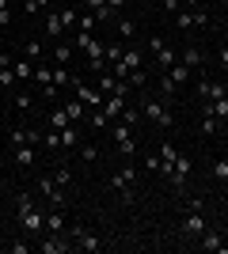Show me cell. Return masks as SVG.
<instances>
[{"instance_id": "obj_35", "label": "cell", "mask_w": 228, "mask_h": 254, "mask_svg": "<svg viewBox=\"0 0 228 254\" xmlns=\"http://www.w3.org/2000/svg\"><path fill=\"white\" fill-rule=\"evenodd\" d=\"M76 148H80V159H84V163H95V159H99L95 144H76Z\"/></svg>"}, {"instance_id": "obj_50", "label": "cell", "mask_w": 228, "mask_h": 254, "mask_svg": "<svg viewBox=\"0 0 228 254\" xmlns=\"http://www.w3.org/2000/svg\"><path fill=\"white\" fill-rule=\"evenodd\" d=\"M179 4H183V0H163V11H171V15H175V8H179Z\"/></svg>"}, {"instance_id": "obj_17", "label": "cell", "mask_w": 228, "mask_h": 254, "mask_svg": "<svg viewBox=\"0 0 228 254\" xmlns=\"http://www.w3.org/2000/svg\"><path fill=\"white\" fill-rule=\"evenodd\" d=\"M202 114H213L217 122H228V95L225 99H213V103L202 106Z\"/></svg>"}, {"instance_id": "obj_31", "label": "cell", "mask_w": 228, "mask_h": 254, "mask_svg": "<svg viewBox=\"0 0 228 254\" xmlns=\"http://www.w3.org/2000/svg\"><path fill=\"white\" fill-rule=\"evenodd\" d=\"M213 179H217V182H228V156H221L217 163H213Z\"/></svg>"}, {"instance_id": "obj_25", "label": "cell", "mask_w": 228, "mask_h": 254, "mask_svg": "<svg viewBox=\"0 0 228 254\" xmlns=\"http://www.w3.org/2000/svg\"><path fill=\"white\" fill-rule=\"evenodd\" d=\"M69 61H73V46L57 42V46H54V64H69Z\"/></svg>"}, {"instance_id": "obj_52", "label": "cell", "mask_w": 228, "mask_h": 254, "mask_svg": "<svg viewBox=\"0 0 228 254\" xmlns=\"http://www.w3.org/2000/svg\"><path fill=\"white\" fill-rule=\"evenodd\" d=\"M217 61H225V64H228V46H221V50H217Z\"/></svg>"}, {"instance_id": "obj_53", "label": "cell", "mask_w": 228, "mask_h": 254, "mask_svg": "<svg viewBox=\"0 0 228 254\" xmlns=\"http://www.w3.org/2000/svg\"><path fill=\"white\" fill-rule=\"evenodd\" d=\"M0 239H4V220H0Z\"/></svg>"}, {"instance_id": "obj_39", "label": "cell", "mask_w": 228, "mask_h": 254, "mask_svg": "<svg viewBox=\"0 0 228 254\" xmlns=\"http://www.w3.org/2000/svg\"><path fill=\"white\" fill-rule=\"evenodd\" d=\"M61 23H65V31H76V23H80V19H76V8H65V11H61Z\"/></svg>"}, {"instance_id": "obj_49", "label": "cell", "mask_w": 228, "mask_h": 254, "mask_svg": "<svg viewBox=\"0 0 228 254\" xmlns=\"http://www.w3.org/2000/svg\"><path fill=\"white\" fill-rule=\"evenodd\" d=\"M11 23V8H0V27H8Z\"/></svg>"}, {"instance_id": "obj_3", "label": "cell", "mask_w": 228, "mask_h": 254, "mask_svg": "<svg viewBox=\"0 0 228 254\" xmlns=\"http://www.w3.org/2000/svg\"><path fill=\"white\" fill-rule=\"evenodd\" d=\"M133 182H137V167H133V163H126L122 171H114V175H110V186H114L118 193H126V197H130Z\"/></svg>"}, {"instance_id": "obj_5", "label": "cell", "mask_w": 228, "mask_h": 254, "mask_svg": "<svg viewBox=\"0 0 228 254\" xmlns=\"http://www.w3.org/2000/svg\"><path fill=\"white\" fill-rule=\"evenodd\" d=\"M206 232V216H202V205L190 201V212L183 216V235H202Z\"/></svg>"}, {"instance_id": "obj_4", "label": "cell", "mask_w": 228, "mask_h": 254, "mask_svg": "<svg viewBox=\"0 0 228 254\" xmlns=\"http://www.w3.org/2000/svg\"><path fill=\"white\" fill-rule=\"evenodd\" d=\"M190 167H194V163H190V156H183V152H179V156H175V167H171V182H175V193H183V190H186V179H190Z\"/></svg>"}, {"instance_id": "obj_55", "label": "cell", "mask_w": 228, "mask_h": 254, "mask_svg": "<svg viewBox=\"0 0 228 254\" xmlns=\"http://www.w3.org/2000/svg\"><path fill=\"white\" fill-rule=\"evenodd\" d=\"M221 4H228V0H221Z\"/></svg>"}, {"instance_id": "obj_9", "label": "cell", "mask_w": 228, "mask_h": 254, "mask_svg": "<svg viewBox=\"0 0 228 254\" xmlns=\"http://www.w3.org/2000/svg\"><path fill=\"white\" fill-rule=\"evenodd\" d=\"M73 87H76V99H80L84 106H91V110H95V106H103V99H107L103 91H95V87H87L84 80H76Z\"/></svg>"}, {"instance_id": "obj_41", "label": "cell", "mask_w": 228, "mask_h": 254, "mask_svg": "<svg viewBox=\"0 0 228 254\" xmlns=\"http://www.w3.org/2000/svg\"><path fill=\"white\" fill-rule=\"evenodd\" d=\"M23 57L38 61V57H42V42H27V46H23Z\"/></svg>"}, {"instance_id": "obj_54", "label": "cell", "mask_w": 228, "mask_h": 254, "mask_svg": "<svg viewBox=\"0 0 228 254\" xmlns=\"http://www.w3.org/2000/svg\"><path fill=\"white\" fill-rule=\"evenodd\" d=\"M0 8H8V0H0Z\"/></svg>"}, {"instance_id": "obj_11", "label": "cell", "mask_w": 228, "mask_h": 254, "mask_svg": "<svg viewBox=\"0 0 228 254\" xmlns=\"http://www.w3.org/2000/svg\"><path fill=\"white\" fill-rule=\"evenodd\" d=\"M122 110H126V95H118V91H114V95H107V99H103V114H107L110 122H118V118H122Z\"/></svg>"}, {"instance_id": "obj_43", "label": "cell", "mask_w": 228, "mask_h": 254, "mask_svg": "<svg viewBox=\"0 0 228 254\" xmlns=\"http://www.w3.org/2000/svg\"><path fill=\"white\" fill-rule=\"evenodd\" d=\"M175 27H179V31L194 27V15H190V11H179V15H175Z\"/></svg>"}, {"instance_id": "obj_2", "label": "cell", "mask_w": 228, "mask_h": 254, "mask_svg": "<svg viewBox=\"0 0 228 254\" xmlns=\"http://www.w3.org/2000/svg\"><path fill=\"white\" fill-rule=\"evenodd\" d=\"M141 118H149V122H156V126H160V129H167V126H171V122H175V118H171V110H167V106H163V103H156V99H145V103H141Z\"/></svg>"}, {"instance_id": "obj_30", "label": "cell", "mask_w": 228, "mask_h": 254, "mask_svg": "<svg viewBox=\"0 0 228 254\" xmlns=\"http://www.w3.org/2000/svg\"><path fill=\"white\" fill-rule=\"evenodd\" d=\"M76 144H80V133H76L73 126H65L61 129V148H76Z\"/></svg>"}, {"instance_id": "obj_1", "label": "cell", "mask_w": 228, "mask_h": 254, "mask_svg": "<svg viewBox=\"0 0 228 254\" xmlns=\"http://www.w3.org/2000/svg\"><path fill=\"white\" fill-rule=\"evenodd\" d=\"M110 137H114V144H118L122 156L133 159V152H137V140H133V126H130V122H118V126L110 129Z\"/></svg>"}, {"instance_id": "obj_24", "label": "cell", "mask_w": 228, "mask_h": 254, "mask_svg": "<svg viewBox=\"0 0 228 254\" xmlns=\"http://www.w3.org/2000/svg\"><path fill=\"white\" fill-rule=\"evenodd\" d=\"M73 84H76V80L69 76V68H65V64H57V68H54V87H73Z\"/></svg>"}, {"instance_id": "obj_40", "label": "cell", "mask_w": 228, "mask_h": 254, "mask_svg": "<svg viewBox=\"0 0 228 254\" xmlns=\"http://www.w3.org/2000/svg\"><path fill=\"white\" fill-rule=\"evenodd\" d=\"M95 11H84V19H80V23H76V31H87V34H91V27H95Z\"/></svg>"}, {"instance_id": "obj_18", "label": "cell", "mask_w": 228, "mask_h": 254, "mask_svg": "<svg viewBox=\"0 0 228 254\" xmlns=\"http://www.w3.org/2000/svg\"><path fill=\"white\" fill-rule=\"evenodd\" d=\"M122 64H126V68H145V53L137 50V46H126V53H122Z\"/></svg>"}, {"instance_id": "obj_12", "label": "cell", "mask_w": 228, "mask_h": 254, "mask_svg": "<svg viewBox=\"0 0 228 254\" xmlns=\"http://www.w3.org/2000/svg\"><path fill=\"white\" fill-rule=\"evenodd\" d=\"M46 232H50V235H65V216H61V205L46 209Z\"/></svg>"}, {"instance_id": "obj_47", "label": "cell", "mask_w": 228, "mask_h": 254, "mask_svg": "<svg viewBox=\"0 0 228 254\" xmlns=\"http://www.w3.org/2000/svg\"><path fill=\"white\" fill-rule=\"evenodd\" d=\"M46 4H50V0H27V11H42Z\"/></svg>"}, {"instance_id": "obj_32", "label": "cell", "mask_w": 228, "mask_h": 254, "mask_svg": "<svg viewBox=\"0 0 228 254\" xmlns=\"http://www.w3.org/2000/svg\"><path fill=\"white\" fill-rule=\"evenodd\" d=\"M217 129H221V122H217V118H213V114H202V133H206V137H213Z\"/></svg>"}, {"instance_id": "obj_15", "label": "cell", "mask_w": 228, "mask_h": 254, "mask_svg": "<svg viewBox=\"0 0 228 254\" xmlns=\"http://www.w3.org/2000/svg\"><path fill=\"white\" fill-rule=\"evenodd\" d=\"M11 159H15V167H34V144H19V148L11 152Z\"/></svg>"}, {"instance_id": "obj_13", "label": "cell", "mask_w": 228, "mask_h": 254, "mask_svg": "<svg viewBox=\"0 0 228 254\" xmlns=\"http://www.w3.org/2000/svg\"><path fill=\"white\" fill-rule=\"evenodd\" d=\"M198 91H202V99H206V103H213V99H225V95H228V87L221 84V80H202V87H198Z\"/></svg>"}, {"instance_id": "obj_16", "label": "cell", "mask_w": 228, "mask_h": 254, "mask_svg": "<svg viewBox=\"0 0 228 254\" xmlns=\"http://www.w3.org/2000/svg\"><path fill=\"white\" fill-rule=\"evenodd\" d=\"M38 251L42 254H65V251H73V243H65L61 235H50L46 243H38Z\"/></svg>"}, {"instance_id": "obj_37", "label": "cell", "mask_w": 228, "mask_h": 254, "mask_svg": "<svg viewBox=\"0 0 228 254\" xmlns=\"http://www.w3.org/2000/svg\"><path fill=\"white\" fill-rule=\"evenodd\" d=\"M15 106H19L23 114H31V110H34V99L27 95V91H19V95H15Z\"/></svg>"}, {"instance_id": "obj_19", "label": "cell", "mask_w": 228, "mask_h": 254, "mask_svg": "<svg viewBox=\"0 0 228 254\" xmlns=\"http://www.w3.org/2000/svg\"><path fill=\"white\" fill-rule=\"evenodd\" d=\"M198 239H202V247H206V251H228V243L221 239L217 232H209V228H206L202 235H198Z\"/></svg>"}, {"instance_id": "obj_28", "label": "cell", "mask_w": 228, "mask_h": 254, "mask_svg": "<svg viewBox=\"0 0 228 254\" xmlns=\"http://www.w3.org/2000/svg\"><path fill=\"white\" fill-rule=\"evenodd\" d=\"M42 144L50 152H61V129H50V133H42Z\"/></svg>"}, {"instance_id": "obj_38", "label": "cell", "mask_w": 228, "mask_h": 254, "mask_svg": "<svg viewBox=\"0 0 228 254\" xmlns=\"http://www.w3.org/2000/svg\"><path fill=\"white\" fill-rule=\"evenodd\" d=\"M122 53H126V46H118V42H110V46H107V64L122 61Z\"/></svg>"}, {"instance_id": "obj_48", "label": "cell", "mask_w": 228, "mask_h": 254, "mask_svg": "<svg viewBox=\"0 0 228 254\" xmlns=\"http://www.w3.org/2000/svg\"><path fill=\"white\" fill-rule=\"evenodd\" d=\"M87 11H99V8H107V0H84Z\"/></svg>"}, {"instance_id": "obj_36", "label": "cell", "mask_w": 228, "mask_h": 254, "mask_svg": "<svg viewBox=\"0 0 228 254\" xmlns=\"http://www.w3.org/2000/svg\"><path fill=\"white\" fill-rule=\"evenodd\" d=\"M50 122H54V129H65V126H73V122H69V114H65V106H61V110H54V114H50Z\"/></svg>"}, {"instance_id": "obj_51", "label": "cell", "mask_w": 228, "mask_h": 254, "mask_svg": "<svg viewBox=\"0 0 228 254\" xmlns=\"http://www.w3.org/2000/svg\"><path fill=\"white\" fill-rule=\"evenodd\" d=\"M107 8L110 11H122V8H126V0H107Z\"/></svg>"}, {"instance_id": "obj_33", "label": "cell", "mask_w": 228, "mask_h": 254, "mask_svg": "<svg viewBox=\"0 0 228 254\" xmlns=\"http://www.w3.org/2000/svg\"><path fill=\"white\" fill-rule=\"evenodd\" d=\"M118 34L126 38V42H130L133 34H137V23H133V19H118Z\"/></svg>"}, {"instance_id": "obj_8", "label": "cell", "mask_w": 228, "mask_h": 254, "mask_svg": "<svg viewBox=\"0 0 228 254\" xmlns=\"http://www.w3.org/2000/svg\"><path fill=\"white\" fill-rule=\"evenodd\" d=\"M87 68H91V72H103V68H107V46L103 42H95V38H91V46H87Z\"/></svg>"}, {"instance_id": "obj_27", "label": "cell", "mask_w": 228, "mask_h": 254, "mask_svg": "<svg viewBox=\"0 0 228 254\" xmlns=\"http://www.w3.org/2000/svg\"><path fill=\"white\" fill-rule=\"evenodd\" d=\"M107 122H110V118L103 114V106H95V110L87 114V126H91V129H107Z\"/></svg>"}, {"instance_id": "obj_20", "label": "cell", "mask_w": 228, "mask_h": 254, "mask_svg": "<svg viewBox=\"0 0 228 254\" xmlns=\"http://www.w3.org/2000/svg\"><path fill=\"white\" fill-rule=\"evenodd\" d=\"M46 34H50V38H61V34H65V23H61V11H50V15H46Z\"/></svg>"}, {"instance_id": "obj_22", "label": "cell", "mask_w": 228, "mask_h": 254, "mask_svg": "<svg viewBox=\"0 0 228 254\" xmlns=\"http://www.w3.org/2000/svg\"><path fill=\"white\" fill-rule=\"evenodd\" d=\"M11 72H15V80H31L34 76V61L27 57V61H11Z\"/></svg>"}, {"instance_id": "obj_42", "label": "cell", "mask_w": 228, "mask_h": 254, "mask_svg": "<svg viewBox=\"0 0 228 254\" xmlns=\"http://www.w3.org/2000/svg\"><path fill=\"white\" fill-rule=\"evenodd\" d=\"M54 182H57V186H69V182H73V171H69V167H57L54 171Z\"/></svg>"}, {"instance_id": "obj_7", "label": "cell", "mask_w": 228, "mask_h": 254, "mask_svg": "<svg viewBox=\"0 0 228 254\" xmlns=\"http://www.w3.org/2000/svg\"><path fill=\"white\" fill-rule=\"evenodd\" d=\"M73 239H76V247H80V251H87V254H99V251H103V239H99L95 232H84V228H73Z\"/></svg>"}, {"instance_id": "obj_29", "label": "cell", "mask_w": 228, "mask_h": 254, "mask_svg": "<svg viewBox=\"0 0 228 254\" xmlns=\"http://www.w3.org/2000/svg\"><path fill=\"white\" fill-rule=\"evenodd\" d=\"M175 61H179V57H175V50H167V46H163V50H160V53H156V64H160L163 72H167V68H171V64H175Z\"/></svg>"}, {"instance_id": "obj_45", "label": "cell", "mask_w": 228, "mask_h": 254, "mask_svg": "<svg viewBox=\"0 0 228 254\" xmlns=\"http://www.w3.org/2000/svg\"><path fill=\"white\" fill-rule=\"evenodd\" d=\"M31 205H34V201H31V193H19V197H15V209H19V212H23V209H31Z\"/></svg>"}, {"instance_id": "obj_23", "label": "cell", "mask_w": 228, "mask_h": 254, "mask_svg": "<svg viewBox=\"0 0 228 254\" xmlns=\"http://www.w3.org/2000/svg\"><path fill=\"white\" fill-rule=\"evenodd\" d=\"M65 114H69V122H87V118H84V103H80V99L65 103Z\"/></svg>"}, {"instance_id": "obj_26", "label": "cell", "mask_w": 228, "mask_h": 254, "mask_svg": "<svg viewBox=\"0 0 228 254\" xmlns=\"http://www.w3.org/2000/svg\"><path fill=\"white\" fill-rule=\"evenodd\" d=\"M114 87H118V80H114V72H99V91H107V95H114Z\"/></svg>"}, {"instance_id": "obj_10", "label": "cell", "mask_w": 228, "mask_h": 254, "mask_svg": "<svg viewBox=\"0 0 228 254\" xmlns=\"http://www.w3.org/2000/svg\"><path fill=\"white\" fill-rule=\"evenodd\" d=\"M38 190L50 197V205H65V186H57L54 175H46V179H38Z\"/></svg>"}, {"instance_id": "obj_14", "label": "cell", "mask_w": 228, "mask_h": 254, "mask_svg": "<svg viewBox=\"0 0 228 254\" xmlns=\"http://www.w3.org/2000/svg\"><path fill=\"white\" fill-rule=\"evenodd\" d=\"M202 61H206V53L198 50V46H186V50L179 53V64H186L190 72H194V68H198V64H202Z\"/></svg>"}, {"instance_id": "obj_34", "label": "cell", "mask_w": 228, "mask_h": 254, "mask_svg": "<svg viewBox=\"0 0 228 254\" xmlns=\"http://www.w3.org/2000/svg\"><path fill=\"white\" fill-rule=\"evenodd\" d=\"M126 80H130V87H145V84H149V72H145V68H133Z\"/></svg>"}, {"instance_id": "obj_44", "label": "cell", "mask_w": 228, "mask_h": 254, "mask_svg": "<svg viewBox=\"0 0 228 254\" xmlns=\"http://www.w3.org/2000/svg\"><path fill=\"white\" fill-rule=\"evenodd\" d=\"M163 46H167V42H163V34H152V38H149V50H152V53H160Z\"/></svg>"}, {"instance_id": "obj_6", "label": "cell", "mask_w": 228, "mask_h": 254, "mask_svg": "<svg viewBox=\"0 0 228 254\" xmlns=\"http://www.w3.org/2000/svg\"><path fill=\"white\" fill-rule=\"evenodd\" d=\"M19 224H23L31 235H34V232H46V212L31 205V209H23V212H19Z\"/></svg>"}, {"instance_id": "obj_46", "label": "cell", "mask_w": 228, "mask_h": 254, "mask_svg": "<svg viewBox=\"0 0 228 254\" xmlns=\"http://www.w3.org/2000/svg\"><path fill=\"white\" fill-rule=\"evenodd\" d=\"M206 23H209V15H206V8H198V11H194V27H206Z\"/></svg>"}, {"instance_id": "obj_21", "label": "cell", "mask_w": 228, "mask_h": 254, "mask_svg": "<svg viewBox=\"0 0 228 254\" xmlns=\"http://www.w3.org/2000/svg\"><path fill=\"white\" fill-rule=\"evenodd\" d=\"M34 80H38V87H54V68L50 64H34Z\"/></svg>"}]
</instances>
